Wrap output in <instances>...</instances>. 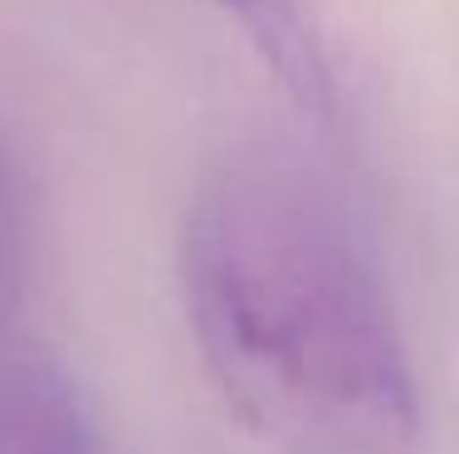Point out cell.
<instances>
[{
    "label": "cell",
    "instance_id": "1",
    "mask_svg": "<svg viewBox=\"0 0 459 454\" xmlns=\"http://www.w3.org/2000/svg\"><path fill=\"white\" fill-rule=\"evenodd\" d=\"M191 338L225 406L283 454H411L420 396L362 235L318 176L235 157L181 235Z\"/></svg>",
    "mask_w": 459,
    "mask_h": 454
},
{
    "label": "cell",
    "instance_id": "2",
    "mask_svg": "<svg viewBox=\"0 0 459 454\" xmlns=\"http://www.w3.org/2000/svg\"><path fill=\"white\" fill-rule=\"evenodd\" d=\"M0 454H93L79 396L45 356L0 366Z\"/></svg>",
    "mask_w": 459,
    "mask_h": 454
},
{
    "label": "cell",
    "instance_id": "3",
    "mask_svg": "<svg viewBox=\"0 0 459 454\" xmlns=\"http://www.w3.org/2000/svg\"><path fill=\"white\" fill-rule=\"evenodd\" d=\"M225 15L249 35L259 59L274 69L279 89L308 117L327 123L333 117V69H327L323 39L313 30L303 0H215Z\"/></svg>",
    "mask_w": 459,
    "mask_h": 454
},
{
    "label": "cell",
    "instance_id": "4",
    "mask_svg": "<svg viewBox=\"0 0 459 454\" xmlns=\"http://www.w3.org/2000/svg\"><path fill=\"white\" fill-rule=\"evenodd\" d=\"M20 284H25V181L15 147L0 127V332L20 303Z\"/></svg>",
    "mask_w": 459,
    "mask_h": 454
}]
</instances>
